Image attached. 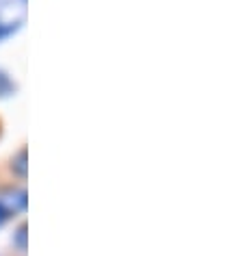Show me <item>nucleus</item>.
I'll list each match as a JSON object with an SVG mask.
<instances>
[{
  "mask_svg": "<svg viewBox=\"0 0 243 256\" xmlns=\"http://www.w3.org/2000/svg\"><path fill=\"white\" fill-rule=\"evenodd\" d=\"M26 208V191L22 189H9L0 194V226L9 220L11 215L22 213Z\"/></svg>",
  "mask_w": 243,
  "mask_h": 256,
  "instance_id": "1",
  "label": "nucleus"
},
{
  "mask_svg": "<svg viewBox=\"0 0 243 256\" xmlns=\"http://www.w3.org/2000/svg\"><path fill=\"white\" fill-rule=\"evenodd\" d=\"M24 158H26V150H22L20 152V156H18V172H20V176H24L26 174V165H24Z\"/></svg>",
  "mask_w": 243,
  "mask_h": 256,
  "instance_id": "2",
  "label": "nucleus"
}]
</instances>
